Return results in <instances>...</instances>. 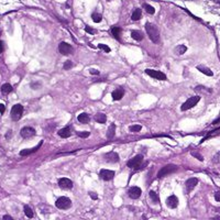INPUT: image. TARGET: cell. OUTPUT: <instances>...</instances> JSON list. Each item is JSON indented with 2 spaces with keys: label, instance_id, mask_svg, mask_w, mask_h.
Segmentation results:
<instances>
[{
  "label": "cell",
  "instance_id": "obj_1",
  "mask_svg": "<svg viewBox=\"0 0 220 220\" xmlns=\"http://www.w3.org/2000/svg\"><path fill=\"white\" fill-rule=\"evenodd\" d=\"M145 30H147V33L150 40H151L153 43L157 44L160 42V32H159V29L152 24V23H147L145 24Z\"/></svg>",
  "mask_w": 220,
  "mask_h": 220
},
{
  "label": "cell",
  "instance_id": "obj_2",
  "mask_svg": "<svg viewBox=\"0 0 220 220\" xmlns=\"http://www.w3.org/2000/svg\"><path fill=\"white\" fill-rule=\"evenodd\" d=\"M177 166L174 164H169V165H165L164 167H162L160 171H159V173H157V177L159 178H162V177H165L166 175H170L172 174V173H174V172H176L177 171Z\"/></svg>",
  "mask_w": 220,
  "mask_h": 220
},
{
  "label": "cell",
  "instance_id": "obj_3",
  "mask_svg": "<svg viewBox=\"0 0 220 220\" xmlns=\"http://www.w3.org/2000/svg\"><path fill=\"white\" fill-rule=\"evenodd\" d=\"M142 162H143V155H141V154H138V155H135L134 157H132L131 160H129L128 163H127V165H128V167H130V169L139 170V169H141V164H142Z\"/></svg>",
  "mask_w": 220,
  "mask_h": 220
},
{
  "label": "cell",
  "instance_id": "obj_4",
  "mask_svg": "<svg viewBox=\"0 0 220 220\" xmlns=\"http://www.w3.org/2000/svg\"><path fill=\"white\" fill-rule=\"evenodd\" d=\"M199 100H200V96H194V97L188 98L187 100L182 105L181 110H182V111H186V110H188V109H192L194 106L197 105V102Z\"/></svg>",
  "mask_w": 220,
  "mask_h": 220
},
{
  "label": "cell",
  "instance_id": "obj_5",
  "mask_svg": "<svg viewBox=\"0 0 220 220\" xmlns=\"http://www.w3.org/2000/svg\"><path fill=\"white\" fill-rule=\"evenodd\" d=\"M22 114H23V106L20 105V104H17L11 109V119L13 120V121H18V120L21 119Z\"/></svg>",
  "mask_w": 220,
  "mask_h": 220
},
{
  "label": "cell",
  "instance_id": "obj_6",
  "mask_svg": "<svg viewBox=\"0 0 220 220\" xmlns=\"http://www.w3.org/2000/svg\"><path fill=\"white\" fill-rule=\"evenodd\" d=\"M55 205H56V207H57L59 209H68L69 207H71V205H72V200H71L68 197L62 196V197L57 198Z\"/></svg>",
  "mask_w": 220,
  "mask_h": 220
},
{
  "label": "cell",
  "instance_id": "obj_7",
  "mask_svg": "<svg viewBox=\"0 0 220 220\" xmlns=\"http://www.w3.org/2000/svg\"><path fill=\"white\" fill-rule=\"evenodd\" d=\"M145 73L151 76V77L155 78L157 80H166V75L164 73H162L161 71H155V69H151V68H147L145 69Z\"/></svg>",
  "mask_w": 220,
  "mask_h": 220
},
{
  "label": "cell",
  "instance_id": "obj_8",
  "mask_svg": "<svg viewBox=\"0 0 220 220\" xmlns=\"http://www.w3.org/2000/svg\"><path fill=\"white\" fill-rule=\"evenodd\" d=\"M59 51L62 55H69L73 53V47L71 44L66 43V42H62L59 45Z\"/></svg>",
  "mask_w": 220,
  "mask_h": 220
},
{
  "label": "cell",
  "instance_id": "obj_9",
  "mask_svg": "<svg viewBox=\"0 0 220 220\" xmlns=\"http://www.w3.org/2000/svg\"><path fill=\"white\" fill-rule=\"evenodd\" d=\"M20 134L24 139H29V138H32L33 135H35V130L31 127H24V128L21 129Z\"/></svg>",
  "mask_w": 220,
  "mask_h": 220
},
{
  "label": "cell",
  "instance_id": "obj_10",
  "mask_svg": "<svg viewBox=\"0 0 220 220\" xmlns=\"http://www.w3.org/2000/svg\"><path fill=\"white\" fill-rule=\"evenodd\" d=\"M129 197L132 198V199H138V198L141 196V194H142V190H141V188L138 187V186H133V187H131L130 189H129Z\"/></svg>",
  "mask_w": 220,
  "mask_h": 220
},
{
  "label": "cell",
  "instance_id": "obj_11",
  "mask_svg": "<svg viewBox=\"0 0 220 220\" xmlns=\"http://www.w3.org/2000/svg\"><path fill=\"white\" fill-rule=\"evenodd\" d=\"M59 185H60L61 188H64V189H71V188H73V186H74L73 182L69 178H66V177H63V178L59 179Z\"/></svg>",
  "mask_w": 220,
  "mask_h": 220
},
{
  "label": "cell",
  "instance_id": "obj_12",
  "mask_svg": "<svg viewBox=\"0 0 220 220\" xmlns=\"http://www.w3.org/2000/svg\"><path fill=\"white\" fill-rule=\"evenodd\" d=\"M99 176H100L104 181H111V179L114 178V176H115V172H114V171L105 170V169H104V170L100 171Z\"/></svg>",
  "mask_w": 220,
  "mask_h": 220
},
{
  "label": "cell",
  "instance_id": "obj_13",
  "mask_svg": "<svg viewBox=\"0 0 220 220\" xmlns=\"http://www.w3.org/2000/svg\"><path fill=\"white\" fill-rule=\"evenodd\" d=\"M105 160L106 162H109V163H117L119 162V155L116 152H109L105 154Z\"/></svg>",
  "mask_w": 220,
  "mask_h": 220
},
{
  "label": "cell",
  "instance_id": "obj_14",
  "mask_svg": "<svg viewBox=\"0 0 220 220\" xmlns=\"http://www.w3.org/2000/svg\"><path fill=\"white\" fill-rule=\"evenodd\" d=\"M166 205H167L169 208L174 209V208L178 206V198L176 197L175 195H171L170 197L166 199Z\"/></svg>",
  "mask_w": 220,
  "mask_h": 220
},
{
  "label": "cell",
  "instance_id": "obj_15",
  "mask_svg": "<svg viewBox=\"0 0 220 220\" xmlns=\"http://www.w3.org/2000/svg\"><path fill=\"white\" fill-rule=\"evenodd\" d=\"M197 184H198V179L196 178V177H192V178L187 179V181H186V183H185L187 192H192V189L196 187V185H197Z\"/></svg>",
  "mask_w": 220,
  "mask_h": 220
},
{
  "label": "cell",
  "instance_id": "obj_16",
  "mask_svg": "<svg viewBox=\"0 0 220 220\" xmlns=\"http://www.w3.org/2000/svg\"><path fill=\"white\" fill-rule=\"evenodd\" d=\"M41 145H42V141L39 143V145L32 147V149H25V150H22V151H20V155H21V156L30 155V154H32V153H34V152H37V150H39V149L41 147Z\"/></svg>",
  "mask_w": 220,
  "mask_h": 220
},
{
  "label": "cell",
  "instance_id": "obj_17",
  "mask_svg": "<svg viewBox=\"0 0 220 220\" xmlns=\"http://www.w3.org/2000/svg\"><path fill=\"white\" fill-rule=\"evenodd\" d=\"M123 95H124V90L122 88H117V89H115V90L112 92V94H111L114 100H121Z\"/></svg>",
  "mask_w": 220,
  "mask_h": 220
},
{
  "label": "cell",
  "instance_id": "obj_18",
  "mask_svg": "<svg viewBox=\"0 0 220 220\" xmlns=\"http://www.w3.org/2000/svg\"><path fill=\"white\" fill-rule=\"evenodd\" d=\"M77 120L80 122V123H84V124H86L89 122V120H90V118H89V116L86 114V112H82L80 115H78L77 117Z\"/></svg>",
  "mask_w": 220,
  "mask_h": 220
},
{
  "label": "cell",
  "instance_id": "obj_19",
  "mask_svg": "<svg viewBox=\"0 0 220 220\" xmlns=\"http://www.w3.org/2000/svg\"><path fill=\"white\" fill-rule=\"evenodd\" d=\"M71 129L68 128V127H65V128L63 129H61L60 131H59V135H60L61 138H68L71 137Z\"/></svg>",
  "mask_w": 220,
  "mask_h": 220
},
{
  "label": "cell",
  "instance_id": "obj_20",
  "mask_svg": "<svg viewBox=\"0 0 220 220\" xmlns=\"http://www.w3.org/2000/svg\"><path fill=\"white\" fill-rule=\"evenodd\" d=\"M115 133H116V124L115 123H111L109 126V128L107 130V138L108 139H112L115 137Z\"/></svg>",
  "mask_w": 220,
  "mask_h": 220
},
{
  "label": "cell",
  "instance_id": "obj_21",
  "mask_svg": "<svg viewBox=\"0 0 220 220\" xmlns=\"http://www.w3.org/2000/svg\"><path fill=\"white\" fill-rule=\"evenodd\" d=\"M186 51H187V46L184 44H179L174 49V52L177 55H183L184 53H186Z\"/></svg>",
  "mask_w": 220,
  "mask_h": 220
},
{
  "label": "cell",
  "instance_id": "obj_22",
  "mask_svg": "<svg viewBox=\"0 0 220 220\" xmlns=\"http://www.w3.org/2000/svg\"><path fill=\"white\" fill-rule=\"evenodd\" d=\"M131 37L132 39H134L135 41H142L143 40V33L141 31H138V30H134L131 32Z\"/></svg>",
  "mask_w": 220,
  "mask_h": 220
},
{
  "label": "cell",
  "instance_id": "obj_23",
  "mask_svg": "<svg viewBox=\"0 0 220 220\" xmlns=\"http://www.w3.org/2000/svg\"><path fill=\"white\" fill-rule=\"evenodd\" d=\"M95 119H96V121L98 122V123H106V121H107V117H106L105 114H102V112H98L96 115V117H95Z\"/></svg>",
  "mask_w": 220,
  "mask_h": 220
},
{
  "label": "cell",
  "instance_id": "obj_24",
  "mask_svg": "<svg viewBox=\"0 0 220 220\" xmlns=\"http://www.w3.org/2000/svg\"><path fill=\"white\" fill-rule=\"evenodd\" d=\"M197 69L199 71V72H202V74L207 75V76H212V75H214L212 71H210V68L205 67V66H197Z\"/></svg>",
  "mask_w": 220,
  "mask_h": 220
},
{
  "label": "cell",
  "instance_id": "obj_25",
  "mask_svg": "<svg viewBox=\"0 0 220 220\" xmlns=\"http://www.w3.org/2000/svg\"><path fill=\"white\" fill-rule=\"evenodd\" d=\"M141 14H142V10L140 9V8H137V9L133 11L131 19H132L133 21H138V20H140V18H141Z\"/></svg>",
  "mask_w": 220,
  "mask_h": 220
},
{
  "label": "cell",
  "instance_id": "obj_26",
  "mask_svg": "<svg viewBox=\"0 0 220 220\" xmlns=\"http://www.w3.org/2000/svg\"><path fill=\"white\" fill-rule=\"evenodd\" d=\"M11 92H12V86H11L10 84H4V85L1 86V92H2L4 95H8V94Z\"/></svg>",
  "mask_w": 220,
  "mask_h": 220
},
{
  "label": "cell",
  "instance_id": "obj_27",
  "mask_svg": "<svg viewBox=\"0 0 220 220\" xmlns=\"http://www.w3.org/2000/svg\"><path fill=\"white\" fill-rule=\"evenodd\" d=\"M111 33L112 35L117 39V40H120V33H121V29L119 27H114L111 29Z\"/></svg>",
  "mask_w": 220,
  "mask_h": 220
},
{
  "label": "cell",
  "instance_id": "obj_28",
  "mask_svg": "<svg viewBox=\"0 0 220 220\" xmlns=\"http://www.w3.org/2000/svg\"><path fill=\"white\" fill-rule=\"evenodd\" d=\"M149 196H150V198L152 199V202H154V204H157L159 200H160V198H159V196H157V194H156L155 192H153V190H150Z\"/></svg>",
  "mask_w": 220,
  "mask_h": 220
},
{
  "label": "cell",
  "instance_id": "obj_29",
  "mask_svg": "<svg viewBox=\"0 0 220 220\" xmlns=\"http://www.w3.org/2000/svg\"><path fill=\"white\" fill-rule=\"evenodd\" d=\"M143 8L145 9V11H147L149 14H154V13H155V9H154V7H152V6L149 5V4H144V5H143Z\"/></svg>",
  "mask_w": 220,
  "mask_h": 220
},
{
  "label": "cell",
  "instance_id": "obj_30",
  "mask_svg": "<svg viewBox=\"0 0 220 220\" xmlns=\"http://www.w3.org/2000/svg\"><path fill=\"white\" fill-rule=\"evenodd\" d=\"M24 214H25V216H27L28 218H32L33 217V211H32V209L30 208L29 206H24Z\"/></svg>",
  "mask_w": 220,
  "mask_h": 220
},
{
  "label": "cell",
  "instance_id": "obj_31",
  "mask_svg": "<svg viewBox=\"0 0 220 220\" xmlns=\"http://www.w3.org/2000/svg\"><path fill=\"white\" fill-rule=\"evenodd\" d=\"M92 21L95 23H99L102 20V17H101V14L99 13H97V12H95V13H92Z\"/></svg>",
  "mask_w": 220,
  "mask_h": 220
},
{
  "label": "cell",
  "instance_id": "obj_32",
  "mask_svg": "<svg viewBox=\"0 0 220 220\" xmlns=\"http://www.w3.org/2000/svg\"><path fill=\"white\" fill-rule=\"evenodd\" d=\"M141 129H142V127L140 124H134V126H131L129 130H130V132H140Z\"/></svg>",
  "mask_w": 220,
  "mask_h": 220
},
{
  "label": "cell",
  "instance_id": "obj_33",
  "mask_svg": "<svg viewBox=\"0 0 220 220\" xmlns=\"http://www.w3.org/2000/svg\"><path fill=\"white\" fill-rule=\"evenodd\" d=\"M74 67V63L72 62V61H66L64 63V65H63V68L65 69V71H68V69H71V68H73Z\"/></svg>",
  "mask_w": 220,
  "mask_h": 220
},
{
  "label": "cell",
  "instance_id": "obj_34",
  "mask_svg": "<svg viewBox=\"0 0 220 220\" xmlns=\"http://www.w3.org/2000/svg\"><path fill=\"white\" fill-rule=\"evenodd\" d=\"M98 47L100 49V50H102V51H105L106 53H110L111 52V49H110L109 46L108 45H106V44H98Z\"/></svg>",
  "mask_w": 220,
  "mask_h": 220
},
{
  "label": "cell",
  "instance_id": "obj_35",
  "mask_svg": "<svg viewBox=\"0 0 220 220\" xmlns=\"http://www.w3.org/2000/svg\"><path fill=\"white\" fill-rule=\"evenodd\" d=\"M195 90H196V92H211L210 89H207V87H204V86H197V87L195 88Z\"/></svg>",
  "mask_w": 220,
  "mask_h": 220
},
{
  "label": "cell",
  "instance_id": "obj_36",
  "mask_svg": "<svg viewBox=\"0 0 220 220\" xmlns=\"http://www.w3.org/2000/svg\"><path fill=\"white\" fill-rule=\"evenodd\" d=\"M77 135L80 138H88L89 135H90V132H88V131H78L77 132Z\"/></svg>",
  "mask_w": 220,
  "mask_h": 220
},
{
  "label": "cell",
  "instance_id": "obj_37",
  "mask_svg": "<svg viewBox=\"0 0 220 220\" xmlns=\"http://www.w3.org/2000/svg\"><path fill=\"white\" fill-rule=\"evenodd\" d=\"M31 87H32L33 89H39V88L41 87V82H32V84H31Z\"/></svg>",
  "mask_w": 220,
  "mask_h": 220
},
{
  "label": "cell",
  "instance_id": "obj_38",
  "mask_svg": "<svg viewBox=\"0 0 220 220\" xmlns=\"http://www.w3.org/2000/svg\"><path fill=\"white\" fill-rule=\"evenodd\" d=\"M192 156H195V157H197L198 160L199 161H202L204 159H202V156L199 154V153H197V152H192Z\"/></svg>",
  "mask_w": 220,
  "mask_h": 220
},
{
  "label": "cell",
  "instance_id": "obj_39",
  "mask_svg": "<svg viewBox=\"0 0 220 220\" xmlns=\"http://www.w3.org/2000/svg\"><path fill=\"white\" fill-rule=\"evenodd\" d=\"M85 31L87 33H90V34H94V33H96V31L94 30V29H92V28L89 27H85Z\"/></svg>",
  "mask_w": 220,
  "mask_h": 220
},
{
  "label": "cell",
  "instance_id": "obj_40",
  "mask_svg": "<svg viewBox=\"0 0 220 220\" xmlns=\"http://www.w3.org/2000/svg\"><path fill=\"white\" fill-rule=\"evenodd\" d=\"M89 73L92 74V75H99V71L95 68H90L89 69Z\"/></svg>",
  "mask_w": 220,
  "mask_h": 220
},
{
  "label": "cell",
  "instance_id": "obj_41",
  "mask_svg": "<svg viewBox=\"0 0 220 220\" xmlns=\"http://www.w3.org/2000/svg\"><path fill=\"white\" fill-rule=\"evenodd\" d=\"M88 194H89V196H90V197H92V199H97V198H98V196H97V195H96V192H88Z\"/></svg>",
  "mask_w": 220,
  "mask_h": 220
},
{
  "label": "cell",
  "instance_id": "obj_42",
  "mask_svg": "<svg viewBox=\"0 0 220 220\" xmlns=\"http://www.w3.org/2000/svg\"><path fill=\"white\" fill-rule=\"evenodd\" d=\"M5 110H6V107H5V105L4 104H0V114L2 115L4 112H5Z\"/></svg>",
  "mask_w": 220,
  "mask_h": 220
},
{
  "label": "cell",
  "instance_id": "obj_43",
  "mask_svg": "<svg viewBox=\"0 0 220 220\" xmlns=\"http://www.w3.org/2000/svg\"><path fill=\"white\" fill-rule=\"evenodd\" d=\"M215 199L217 200V202H220V190L215 194Z\"/></svg>",
  "mask_w": 220,
  "mask_h": 220
},
{
  "label": "cell",
  "instance_id": "obj_44",
  "mask_svg": "<svg viewBox=\"0 0 220 220\" xmlns=\"http://www.w3.org/2000/svg\"><path fill=\"white\" fill-rule=\"evenodd\" d=\"M4 50H5V45H4V42L0 41V54L4 52Z\"/></svg>",
  "mask_w": 220,
  "mask_h": 220
},
{
  "label": "cell",
  "instance_id": "obj_45",
  "mask_svg": "<svg viewBox=\"0 0 220 220\" xmlns=\"http://www.w3.org/2000/svg\"><path fill=\"white\" fill-rule=\"evenodd\" d=\"M4 219H9V220H12V217H11V216H9V215H6V216H4Z\"/></svg>",
  "mask_w": 220,
  "mask_h": 220
},
{
  "label": "cell",
  "instance_id": "obj_46",
  "mask_svg": "<svg viewBox=\"0 0 220 220\" xmlns=\"http://www.w3.org/2000/svg\"><path fill=\"white\" fill-rule=\"evenodd\" d=\"M218 122H220V118H218V119H217V120H215V121L212 122V124H217V123H218Z\"/></svg>",
  "mask_w": 220,
  "mask_h": 220
},
{
  "label": "cell",
  "instance_id": "obj_47",
  "mask_svg": "<svg viewBox=\"0 0 220 220\" xmlns=\"http://www.w3.org/2000/svg\"><path fill=\"white\" fill-rule=\"evenodd\" d=\"M107 1H111V0H107Z\"/></svg>",
  "mask_w": 220,
  "mask_h": 220
}]
</instances>
